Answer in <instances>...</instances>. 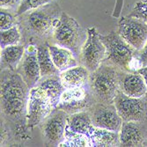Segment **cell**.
<instances>
[{"mask_svg": "<svg viewBox=\"0 0 147 147\" xmlns=\"http://www.w3.org/2000/svg\"><path fill=\"white\" fill-rule=\"evenodd\" d=\"M144 146H147V137H146V139H145V141L144 143Z\"/></svg>", "mask_w": 147, "mask_h": 147, "instance_id": "cell-30", "label": "cell"}, {"mask_svg": "<svg viewBox=\"0 0 147 147\" xmlns=\"http://www.w3.org/2000/svg\"><path fill=\"white\" fill-rule=\"evenodd\" d=\"M147 137V119L138 122H123L119 132L120 146H144Z\"/></svg>", "mask_w": 147, "mask_h": 147, "instance_id": "cell-14", "label": "cell"}, {"mask_svg": "<svg viewBox=\"0 0 147 147\" xmlns=\"http://www.w3.org/2000/svg\"><path fill=\"white\" fill-rule=\"evenodd\" d=\"M79 63L90 72L95 71L106 59V47L95 28H87V39L80 51Z\"/></svg>", "mask_w": 147, "mask_h": 147, "instance_id": "cell-7", "label": "cell"}, {"mask_svg": "<svg viewBox=\"0 0 147 147\" xmlns=\"http://www.w3.org/2000/svg\"><path fill=\"white\" fill-rule=\"evenodd\" d=\"M54 1L55 0H22L19 8L16 11V15L20 16L26 11L47 5Z\"/></svg>", "mask_w": 147, "mask_h": 147, "instance_id": "cell-24", "label": "cell"}, {"mask_svg": "<svg viewBox=\"0 0 147 147\" xmlns=\"http://www.w3.org/2000/svg\"><path fill=\"white\" fill-rule=\"evenodd\" d=\"M140 1H144V0H140Z\"/></svg>", "mask_w": 147, "mask_h": 147, "instance_id": "cell-31", "label": "cell"}, {"mask_svg": "<svg viewBox=\"0 0 147 147\" xmlns=\"http://www.w3.org/2000/svg\"><path fill=\"white\" fill-rule=\"evenodd\" d=\"M60 146H91V143L86 136L70 131L66 129L64 140Z\"/></svg>", "mask_w": 147, "mask_h": 147, "instance_id": "cell-23", "label": "cell"}, {"mask_svg": "<svg viewBox=\"0 0 147 147\" xmlns=\"http://www.w3.org/2000/svg\"><path fill=\"white\" fill-rule=\"evenodd\" d=\"M57 105L38 86L30 89L26 112V123L29 129L40 126L44 120L57 109Z\"/></svg>", "mask_w": 147, "mask_h": 147, "instance_id": "cell-6", "label": "cell"}, {"mask_svg": "<svg viewBox=\"0 0 147 147\" xmlns=\"http://www.w3.org/2000/svg\"><path fill=\"white\" fill-rule=\"evenodd\" d=\"M94 129L95 126L93 125L89 110L79 111L69 115L67 123L68 130L85 135L90 139Z\"/></svg>", "mask_w": 147, "mask_h": 147, "instance_id": "cell-17", "label": "cell"}, {"mask_svg": "<svg viewBox=\"0 0 147 147\" xmlns=\"http://www.w3.org/2000/svg\"><path fill=\"white\" fill-rule=\"evenodd\" d=\"M49 49L53 63L59 72H63L74 66L78 65L77 57L68 49L49 42Z\"/></svg>", "mask_w": 147, "mask_h": 147, "instance_id": "cell-18", "label": "cell"}, {"mask_svg": "<svg viewBox=\"0 0 147 147\" xmlns=\"http://www.w3.org/2000/svg\"><path fill=\"white\" fill-rule=\"evenodd\" d=\"M91 146H120L119 132L95 127L90 138Z\"/></svg>", "mask_w": 147, "mask_h": 147, "instance_id": "cell-21", "label": "cell"}, {"mask_svg": "<svg viewBox=\"0 0 147 147\" xmlns=\"http://www.w3.org/2000/svg\"><path fill=\"white\" fill-rule=\"evenodd\" d=\"M30 88L21 76L13 70L1 69V146L9 138L24 142L28 139L26 112Z\"/></svg>", "mask_w": 147, "mask_h": 147, "instance_id": "cell-1", "label": "cell"}, {"mask_svg": "<svg viewBox=\"0 0 147 147\" xmlns=\"http://www.w3.org/2000/svg\"><path fill=\"white\" fill-rule=\"evenodd\" d=\"M69 114L55 109L40 125L45 146H60L65 138Z\"/></svg>", "mask_w": 147, "mask_h": 147, "instance_id": "cell-8", "label": "cell"}, {"mask_svg": "<svg viewBox=\"0 0 147 147\" xmlns=\"http://www.w3.org/2000/svg\"><path fill=\"white\" fill-rule=\"evenodd\" d=\"M129 16L140 19L147 23V0H144V1L139 0L138 2H137Z\"/></svg>", "mask_w": 147, "mask_h": 147, "instance_id": "cell-26", "label": "cell"}, {"mask_svg": "<svg viewBox=\"0 0 147 147\" xmlns=\"http://www.w3.org/2000/svg\"><path fill=\"white\" fill-rule=\"evenodd\" d=\"M88 110L95 127L115 132L121 130L123 121L119 115L114 103L102 104L95 102Z\"/></svg>", "mask_w": 147, "mask_h": 147, "instance_id": "cell-12", "label": "cell"}, {"mask_svg": "<svg viewBox=\"0 0 147 147\" xmlns=\"http://www.w3.org/2000/svg\"><path fill=\"white\" fill-rule=\"evenodd\" d=\"M95 103L88 86L79 88L65 89L60 98L58 109H62L67 114L71 115L79 111L88 110Z\"/></svg>", "mask_w": 147, "mask_h": 147, "instance_id": "cell-11", "label": "cell"}, {"mask_svg": "<svg viewBox=\"0 0 147 147\" xmlns=\"http://www.w3.org/2000/svg\"><path fill=\"white\" fill-rule=\"evenodd\" d=\"M25 50L26 46L22 43L1 49V52H0L1 69H10L16 71L24 56Z\"/></svg>", "mask_w": 147, "mask_h": 147, "instance_id": "cell-19", "label": "cell"}, {"mask_svg": "<svg viewBox=\"0 0 147 147\" xmlns=\"http://www.w3.org/2000/svg\"><path fill=\"white\" fill-rule=\"evenodd\" d=\"M120 91L128 96L140 98L147 94V86L138 71H123L120 78Z\"/></svg>", "mask_w": 147, "mask_h": 147, "instance_id": "cell-15", "label": "cell"}, {"mask_svg": "<svg viewBox=\"0 0 147 147\" xmlns=\"http://www.w3.org/2000/svg\"><path fill=\"white\" fill-rule=\"evenodd\" d=\"M59 76L65 89L79 88L87 86L90 71L83 65L78 64L61 72Z\"/></svg>", "mask_w": 147, "mask_h": 147, "instance_id": "cell-16", "label": "cell"}, {"mask_svg": "<svg viewBox=\"0 0 147 147\" xmlns=\"http://www.w3.org/2000/svg\"><path fill=\"white\" fill-rule=\"evenodd\" d=\"M138 71L143 76V78H144V81H145V84H146V86H147V65H146V66H144V67H142V68H140ZM146 95H147V94H146Z\"/></svg>", "mask_w": 147, "mask_h": 147, "instance_id": "cell-29", "label": "cell"}, {"mask_svg": "<svg viewBox=\"0 0 147 147\" xmlns=\"http://www.w3.org/2000/svg\"><path fill=\"white\" fill-rule=\"evenodd\" d=\"M114 104L123 122H138L147 119V95L140 98L130 97L119 91Z\"/></svg>", "mask_w": 147, "mask_h": 147, "instance_id": "cell-9", "label": "cell"}, {"mask_svg": "<svg viewBox=\"0 0 147 147\" xmlns=\"http://www.w3.org/2000/svg\"><path fill=\"white\" fill-rule=\"evenodd\" d=\"M21 42L22 34L18 25L10 29L1 31V42H0L1 49L11 45H18Z\"/></svg>", "mask_w": 147, "mask_h": 147, "instance_id": "cell-22", "label": "cell"}, {"mask_svg": "<svg viewBox=\"0 0 147 147\" xmlns=\"http://www.w3.org/2000/svg\"><path fill=\"white\" fill-rule=\"evenodd\" d=\"M117 33L137 51H140L147 42V23L140 19L126 16L118 22Z\"/></svg>", "mask_w": 147, "mask_h": 147, "instance_id": "cell-10", "label": "cell"}, {"mask_svg": "<svg viewBox=\"0 0 147 147\" xmlns=\"http://www.w3.org/2000/svg\"><path fill=\"white\" fill-rule=\"evenodd\" d=\"M86 39L87 29H84L74 18L63 11L54 31L52 42L71 50L78 57Z\"/></svg>", "mask_w": 147, "mask_h": 147, "instance_id": "cell-5", "label": "cell"}, {"mask_svg": "<svg viewBox=\"0 0 147 147\" xmlns=\"http://www.w3.org/2000/svg\"><path fill=\"white\" fill-rule=\"evenodd\" d=\"M21 1L22 0H0V5L3 9L17 11Z\"/></svg>", "mask_w": 147, "mask_h": 147, "instance_id": "cell-27", "label": "cell"}, {"mask_svg": "<svg viewBox=\"0 0 147 147\" xmlns=\"http://www.w3.org/2000/svg\"><path fill=\"white\" fill-rule=\"evenodd\" d=\"M106 47L105 62L115 65L123 71H138L140 65L137 58L138 51L133 49L117 32L100 34Z\"/></svg>", "mask_w": 147, "mask_h": 147, "instance_id": "cell-4", "label": "cell"}, {"mask_svg": "<svg viewBox=\"0 0 147 147\" xmlns=\"http://www.w3.org/2000/svg\"><path fill=\"white\" fill-rule=\"evenodd\" d=\"M57 2L26 11L18 17V26L22 34V44L38 45L49 42L62 14Z\"/></svg>", "mask_w": 147, "mask_h": 147, "instance_id": "cell-2", "label": "cell"}, {"mask_svg": "<svg viewBox=\"0 0 147 147\" xmlns=\"http://www.w3.org/2000/svg\"><path fill=\"white\" fill-rule=\"evenodd\" d=\"M137 58L138 60L140 68L147 65V42H146L145 45L144 46V48L140 51H138Z\"/></svg>", "mask_w": 147, "mask_h": 147, "instance_id": "cell-28", "label": "cell"}, {"mask_svg": "<svg viewBox=\"0 0 147 147\" xmlns=\"http://www.w3.org/2000/svg\"><path fill=\"white\" fill-rule=\"evenodd\" d=\"M16 71L21 76L30 89L39 82V80L41 79V71L38 63L36 45H26L24 56Z\"/></svg>", "mask_w": 147, "mask_h": 147, "instance_id": "cell-13", "label": "cell"}, {"mask_svg": "<svg viewBox=\"0 0 147 147\" xmlns=\"http://www.w3.org/2000/svg\"><path fill=\"white\" fill-rule=\"evenodd\" d=\"M123 71L107 62L90 72L87 86L95 102L112 104L120 91V78Z\"/></svg>", "mask_w": 147, "mask_h": 147, "instance_id": "cell-3", "label": "cell"}, {"mask_svg": "<svg viewBox=\"0 0 147 147\" xmlns=\"http://www.w3.org/2000/svg\"><path fill=\"white\" fill-rule=\"evenodd\" d=\"M11 10L1 8L0 11V28L2 30L10 29L18 25V17L16 13H12Z\"/></svg>", "mask_w": 147, "mask_h": 147, "instance_id": "cell-25", "label": "cell"}, {"mask_svg": "<svg viewBox=\"0 0 147 147\" xmlns=\"http://www.w3.org/2000/svg\"><path fill=\"white\" fill-rule=\"evenodd\" d=\"M37 57L41 71V78L60 74L53 63L49 49V42H43L37 45Z\"/></svg>", "mask_w": 147, "mask_h": 147, "instance_id": "cell-20", "label": "cell"}]
</instances>
